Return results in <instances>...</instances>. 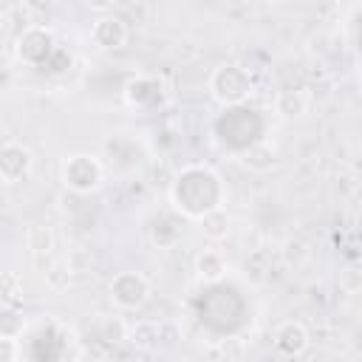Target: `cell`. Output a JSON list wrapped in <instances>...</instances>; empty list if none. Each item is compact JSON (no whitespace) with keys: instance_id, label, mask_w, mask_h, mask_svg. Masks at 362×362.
Here are the masks:
<instances>
[{"instance_id":"obj_1","label":"cell","mask_w":362,"mask_h":362,"mask_svg":"<svg viewBox=\"0 0 362 362\" xmlns=\"http://www.w3.org/2000/svg\"><path fill=\"white\" fill-rule=\"evenodd\" d=\"M226 187L221 175L206 164H187L170 184V204L184 218L201 221L204 215L223 209Z\"/></svg>"},{"instance_id":"obj_2","label":"cell","mask_w":362,"mask_h":362,"mask_svg":"<svg viewBox=\"0 0 362 362\" xmlns=\"http://www.w3.org/2000/svg\"><path fill=\"white\" fill-rule=\"evenodd\" d=\"M209 93H212V99L221 102L223 107L243 105L246 99L255 96V76H252L249 68L235 65V62L218 65V68L209 74Z\"/></svg>"},{"instance_id":"obj_3","label":"cell","mask_w":362,"mask_h":362,"mask_svg":"<svg viewBox=\"0 0 362 362\" xmlns=\"http://www.w3.org/2000/svg\"><path fill=\"white\" fill-rule=\"evenodd\" d=\"M59 178L65 184V189L76 192V195H90L102 187L105 181V167L96 156L90 153H74L62 161L59 167Z\"/></svg>"},{"instance_id":"obj_4","label":"cell","mask_w":362,"mask_h":362,"mask_svg":"<svg viewBox=\"0 0 362 362\" xmlns=\"http://www.w3.org/2000/svg\"><path fill=\"white\" fill-rule=\"evenodd\" d=\"M107 297L119 311H136L150 300V283L141 272H116L107 283Z\"/></svg>"},{"instance_id":"obj_5","label":"cell","mask_w":362,"mask_h":362,"mask_svg":"<svg viewBox=\"0 0 362 362\" xmlns=\"http://www.w3.org/2000/svg\"><path fill=\"white\" fill-rule=\"evenodd\" d=\"M34 170V153L23 141H6L0 150V178L3 184H20Z\"/></svg>"},{"instance_id":"obj_6","label":"cell","mask_w":362,"mask_h":362,"mask_svg":"<svg viewBox=\"0 0 362 362\" xmlns=\"http://www.w3.org/2000/svg\"><path fill=\"white\" fill-rule=\"evenodd\" d=\"M54 51V31L45 25H31L17 37V57L25 65H40Z\"/></svg>"},{"instance_id":"obj_7","label":"cell","mask_w":362,"mask_h":362,"mask_svg":"<svg viewBox=\"0 0 362 362\" xmlns=\"http://www.w3.org/2000/svg\"><path fill=\"white\" fill-rule=\"evenodd\" d=\"M90 42L99 51H119L127 42V25L116 14H102L90 25Z\"/></svg>"},{"instance_id":"obj_8","label":"cell","mask_w":362,"mask_h":362,"mask_svg":"<svg viewBox=\"0 0 362 362\" xmlns=\"http://www.w3.org/2000/svg\"><path fill=\"white\" fill-rule=\"evenodd\" d=\"M311 345V337H308V328L297 320H286L274 328V351L294 359V356H303Z\"/></svg>"},{"instance_id":"obj_9","label":"cell","mask_w":362,"mask_h":362,"mask_svg":"<svg viewBox=\"0 0 362 362\" xmlns=\"http://www.w3.org/2000/svg\"><path fill=\"white\" fill-rule=\"evenodd\" d=\"M226 272H229V260H226V255L221 249H201L195 255V274H198V280L218 283V280L226 277Z\"/></svg>"},{"instance_id":"obj_10","label":"cell","mask_w":362,"mask_h":362,"mask_svg":"<svg viewBox=\"0 0 362 362\" xmlns=\"http://www.w3.org/2000/svg\"><path fill=\"white\" fill-rule=\"evenodd\" d=\"M127 342L136 351H156L161 342V322L158 320H136L127 328Z\"/></svg>"},{"instance_id":"obj_11","label":"cell","mask_w":362,"mask_h":362,"mask_svg":"<svg viewBox=\"0 0 362 362\" xmlns=\"http://www.w3.org/2000/svg\"><path fill=\"white\" fill-rule=\"evenodd\" d=\"M240 164L249 167L252 173H269V170L277 164V150H274L269 141L249 144V147L240 153Z\"/></svg>"},{"instance_id":"obj_12","label":"cell","mask_w":362,"mask_h":362,"mask_svg":"<svg viewBox=\"0 0 362 362\" xmlns=\"http://www.w3.org/2000/svg\"><path fill=\"white\" fill-rule=\"evenodd\" d=\"M274 110L286 119L303 116L308 110V93L305 90H280L277 99H274Z\"/></svg>"},{"instance_id":"obj_13","label":"cell","mask_w":362,"mask_h":362,"mask_svg":"<svg viewBox=\"0 0 362 362\" xmlns=\"http://www.w3.org/2000/svg\"><path fill=\"white\" fill-rule=\"evenodd\" d=\"M201 232L206 240H223L229 235V215L226 209H215L201 218Z\"/></svg>"},{"instance_id":"obj_14","label":"cell","mask_w":362,"mask_h":362,"mask_svg":"<svg viewBox=\"0 0 362 362\" xmlns=\"http://www.w3.org/2000/svg\"><path fill=\"white\" fill-rule=\"evenodd\" d=\"M25 240H28L31 252H51L54 249V235H51L48 226H31Z\"/></svg>"},{"instance_id":"obj_15","label":"cell","mask_w":362,"mask_h":362,"mask_svg":"<svg viewBox=\"0 0 362 362\" xmlns=\"http://www.w3.org/2000/svg\"><path fill=\"white\" fill-rule=\"evenodd\" d=\"M20 294H23L20 277H17L14 272H6V274H3V308H14L17 300H20Z\"/></svg>"},{"instance_id":"obj_16","label":"cell","mask_w":362,"mask_h":362,"mask_svg":"<svg viewBox=\"0 0 362 362\" xmlns=\"http://www.w3.org/2000/svg\"><path fill=\"white\" fill-rule=\"evenodd\" d=\"M23 328H25V320L14 311V308H3V328H0V337H23Z\"/></svg>"},{"instance_id":"obj_17","label":"cell","mask_w":362,"mask_h":362,"mask_svg":"<svg viewBox=\"0 0 362 362\" xmlns=\"http://www.w3.org/2000/svg\"><path fill=\"white\" fill-rule=\"evenodd\" d=\"M127 328L130 325H124L119 317H113V320H105L102 322V339H107V342H122V339H127Z\"/></svg>"},{"instance_id":"obj_18","label":"cell","mask_w":362,"mask_h":362,"mask_svg":"<svg viewBox=\"0 0 362 362\" xmlns=\"http://www.w3.org/2000/svg\"><path fill=\"white\" fill-rule=\"evenodd\" d=\"M20 342L14 337H0V362H17Z\"/></svg>"},{"instance_id":"obj_19","label":"cell","mask_w":362,"mask_h":362,"mask_svg":"<svg viewBox=\"0 0 362 362\" xmlns=\"http://www.w3.org/2000/svg\"><path fill=\"white\" fill-rule=\"evenodd\" d=\"M359 85H362V74H359Z\"/></svg>"}]
</instances>
